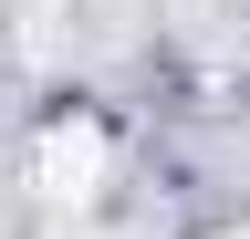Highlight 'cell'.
Listing matches in <instances>:
<instances>
[{"label":"cell","mask_w":250,"mask_h":239,"mask_svg":"<svg viewBox=\"0 0 250 239\" xmlns=\"http://www.w3.org/2000/svg\"><path fill=\"white\" fill-rule=\"evenodd\" d=\"M42 166H52V198H83V187H94V166H104V135H94V125H52Z\"/></svg>","instance_id":"1"},{"label":"cell","mask_w":250,"mask_h":239,"mask_svg":"<svg viewBox=\"0 0 250 239\" xmlns=\"http://www.w3.org/2000/svg\"><path fill=\"white\" fill-rule=\"evenodd\" d=\"M208 239H250V219H240V229H208Z\"/></svg>","instance_id":"2"}]
</instances>
